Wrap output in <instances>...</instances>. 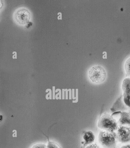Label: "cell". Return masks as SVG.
<instances>
[{
	"instance_id": "6da1fadb",
	"label": "cell",
	"mask_w": 130,
	"mask_h": 148,
	"mask_svg": "<svg viewBox=\"0 0 130 148\" xmlns=\"http://www.w3.org/2000/svg\"><path fill=\"white\" fill-rule=\"evenodd\" d=\"M117 137L114 132L103 131L99 134V141L104 148H116Z\"/></svg>"
},
{
	"instance_id": "7a4b0ae2",
	"label": "cell",
	"mask_w": 130,
	"mask_h": 148,
	"mask_svg": "<svg viewBox=\"0 0 130 148\" xmlns=\"http://www.w3.org/2000/svg\"><path fill=\"white\" fill-rule=\"evenodd\" d=\"M98 127L103 131L114 132L117 130V123L109 114H105L100 117L98 123Z\"/></svg>"
},
{
	"instance_id": "3957f363",
	"label": "cell",
	"mask_w": 130,
	"mask_h": 148,
	"mask_svg": "<svg viewBox=\"0 0 130 148\" xmlns=\"http://www.w3.org/2000/svg\"><path fill=\"white\" fill-rule=\"evenodd\" d=\"M88 77L94 83L101 84L105 80L106 77L105 70L101 66H93L88 72Z\"/></svg>"
},
{
	"instance_id": "277c9868",
	"label": "cell",
	"mask_w": 130,
	"mask_h": 148,
	"mask_svg": "<svg viewBox=\"0 0 130 148\" xmlns=\"http://www.w3.org/2000/svg\"><path fill=\"white\" fill-rule=\"evenodd\" d=\"M30 13L25 9H21L15 13V18L16 22L21 24H25L29 22L30 18Z\"/></svg>"
},
{
	"instance_id": "5b68a950",
	"label": "cell",
	"mask_w": 130,
	"mask_h": 148,
	"mask_svg": "<svg viewBox=\"0 0 130 148\" xmlns=\"http://www.w3.org/2000/svg\"><path fill=\"white\" fill-rule=\"evenodd\" d=\"M123 128L125 132H124L123 128H121V129L123 131H124L125 134L119 131V134H118V135L117 136V140L118 139L119 142L124 144H129L130 143V130L129 131V130L127 128V131H126V128Z\"/></svg>"
},
{
	"instance_id": "8992f818",
	"label": "cell",
	"mask_w": 130,
	"mask_h": 148,
	"mask_svg": "<svg viewBox=\"0 0 130 148\" xmlns=\"http://www.w3.org/2000/svg\"><path fill=\"white\" fill-rule=\"evenodd\" d=\"M85 144L87 145L93 144L95 139V136L94 133L91 131H88L86 132L83 137Z\"/></svg>"
},
{
	"instance_id": "52a82bcc",
	"label": "cell",
	"mask_w": 130,
	"mask_h": 148,
	"mask_svg": "<svg viewBox=\"0 0 130 148\" xmlns=\"http://www.w3.org/2000/svg\"><path fill=\"white\" fill-rule=\"evenodd\" d=\"M125 69L126 75L127 76L130 77V58L127 60L125 64Z\"/></svg>"
},
{
	"instance_id": "ba28073f",
	"label": "cell",
	"mask_w": 130,
	"mask_h": 148,
	"mask_svg": "<svg viewBox=\"0 0 130 148\" xmlns=\"http://www.w3.org/2000/svg\"><path fill=\"white\" fill-rule=\"evenodd\" d=\"M47 148H61L57 143L53 142L48 141Z\"/></svg>"
},
{
	"instance_id": "9c48e42d",
	"label": "cell",
	"mask_w": 130,
	"mask_h": 148,
	"mask_svg": "<svg viewBox=\"0 0 130 148\" xmlns=\"http://www.w3.org/2000/svg\"><path fill=\"white\" fill-rule=\"evenodd\" d=\"M32 148H47V147L45 144H40L34 145Z\"/></svg>"
},
{
	"instance_id": "30bf717a",
	"label": "cell",
	"mask_w": 130,
	"mask_h": 148,
	"mask_svg": "<svg viewBox=\"0 0 130 148\" xmlns=\"http://www.w3.org/2000/svg\"><path fill=\"white\" fill-rule=\"evenodd\" d=\"M86 148H101L96 144H93L89 145Z\"/></svg>"
},
{
	"instance_id": "8fae6325",
	"label": "cell",
	"mask_w": 130,
	"mask_h": 148,
	"mask_svg": "<svg viewBox=\"0 0 130 148\" xmlns=\"http://www.w3.org/2000/svg\"><path fill=\"white\" fill-rule=\"evenodd\" d=\"M121 148H130V143L123 145V146L121 147Z\"/></svg>"
}]
</instances>
